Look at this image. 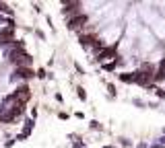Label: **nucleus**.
Instances as JSON below:
<instances>
[{
    "label": "nucleus",
    "instance_id": "obj_1",
    "mask_svg": "<svg viewBox=\"0 0 165 148\" xmlns=\"http://www.w3.org/2000/svg\"><path fill=\"white\" fill-rule=\"evenodd\" d=\"M76 97H78L81 101H87V91L82 87H76Z\"/></svg>",
    "mask_w": 165,
    "mask_h": 148
},
{
    "label": "nucleus",
    "instance_id": "obj_4",
    "mask_svg": "<svg viewBox=\"0 0 165 148\" xmlns=\"http://www.w3.org/2000/svg\"><path fill=\"white\" fill-rule=\"evenodd\" d=\"M136 148H149V142H138V144H136Z\"/></svg>",
    "mask_w": 165,
    "mask_h": 148
},
{
    "label": "nucleus",
    "instance_id": "obj_3",
    "mask_svg": "<svg viewBox=\"0 0 165 148\" xmlns=\"http://www.w3.org/2000/svg\"><path fill=\"white\" fill-rule=\"evenodd\" d=\"M91 130H101V123H99V121H91Z\"/></svg>",
    "mask_w": 165,
    "mask_h": 148
},
{
    "label": "nucleus",
    "instance_id": "obj_6",
    "mask_svg": "<svg viewBox=\"0 0 165 148\" xmlns=\"http://www.w3.org/2000/svg\"><path fill=\"white\" fill-rule=\"evenodd\" d=\"M58 117H60V119H68V113H64V111H60V113H58Z\"/></svg>",
    "mask_w": 165,
    "mask_h": 148
},
{
    "label": "nucleus",
    "instance_id": "obj_2",
    "mask_svg": "<svg viewBox=\"0 0 165 148\" xmlns=\"http://www.w3.org/2000/svg\"><path fill=\"white\" fill-rule=\"evenodd\" d=\"M107 91H110L111 97H116V84L114 82H107Z\"/></svg>",
    "mask_w": 165,
    "mask_h": 148
},
{
    "label": "nucleus",
    "instance_id": "obj_7",
    "mask_svg": "<svg viewBox=\"0 0 165 148\" xmlns=\"http://www.w3.org/2000/svg\"><path fill=\"white\" fill-rule=\"evenodd\" d=\"M103 148H116V146H103Z\"/></svg>",
    "mask_w": 165,
    "mask_h": 148
},
{
    "label": "nucleus",
    "instance_id": "obj_5",
    "mask_svg": "<svg viewBox=\"0 0 165 148\" xmlns=\"http://www.w3.org/2000/svg\"><path fill=\"white\" fill-rule=\"evenodd\" d=\"M54 99H56V101H58V103H62V101H64V97H62L60 93H56V95H54Z\"/></svg>",
    "mask_w": 165,
    "mask_h": 148
}]
</instances>
